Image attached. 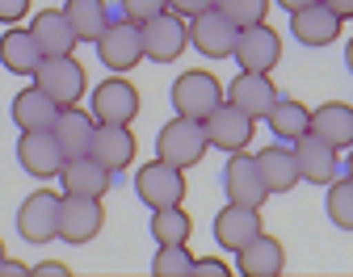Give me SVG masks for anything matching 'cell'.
Segmentation results:
<instances>
[{
    "mask_svg": "<svg viewBox=\"0 0 353 277\" xmlns=\"http://www.w3.org/2000/svg\"><path fill=\"white\" fill-rule=\"evenodd\" d=\"M206 152H210L206 130H202V122H194V118H181V114H176V118L164 122L160 134H156V156L168 160V164H176V168H194Z\"/></svg>",
    "mask_w": 353,
    "mask_h": 277,
    "instance_id": "obj_1",
    "label": "cell"
},
{
    "mask_svg": "<svg viewBox=\"0 0 353 277\" xmlns=\"http://www.w3.org/2000/svg\"><path fill=\"white\" fill-rule=\"evenodd\" d=\"M30 76H34V84L47 92L55 105H76L88 92V76H84V68L72 55H47V59H38V68Z\"/></svg>",
    "mask_w": 353,
    "mask_h": 277,
    "instance_id": "obj_2",
    "label": "cell"
},
{
    "mask_svg": "<svg viewBox=\"0 0 353 277\" xmlns=\"http://www.w3.org/2000/svg\"><path fill=\"white\" fill-rule=\"evenodd\" d=\"M93 46L110 72H130L135 63H143V34H139V21H130V17H118V21L110 17Z\"/></svg>",
    "mask_w": 353,
    "mask_h": 277,
    "instance_id": "obj_3",
    "label": "cell"
},
{
    "mask_svg": "<svg viewBox=\"0 0 353 277\" xmlns=\"http://www.w3.org/2000/svg\"><path fill=\"white\" fill-rule=\"evenodd\" d=\"M135 194L148 210H164V206H181L185 198V168H176L168 160H152L135 172Z\"/></svg>",
    "mask_w": 353,
    "mask_h": 277,
    "instance_id": "obj_4",
    "label": "cell"
},
{
    "mask_svg": "<svg viewBox=\"0 0 353 277\" xmlns=\"http://www.w3.org/2000/svg\"><path fill=\"white\" fill-rule=\"evenodd\" d=\"M139 34H143V59H152V63H172L190 46V21L176 17L172 9L139 21Z\"/></svg>",
    "mask_w": 353,
    "mask_h": 277,
    "instance_id": "obj_5",
    "label": "cell"
},
{
    "mask_svg": "<svg viewBox=\"0 0 353 277\" xmlns=\"http://www.w3.org/2000/svg\"><path fill=\"white\" fill-rule=\"evenodd\" d=\"M168 97H172V110L181 114V118L202 122L219 101H223V84H219L210 72H181V76L172 80Z\"/></svg>",
    "mask_w": 353,
    "mask_h": 277,
    "instance_id": "obj_6",
    "label": "cell"
},
{
    "mask_svg": "<svg viewBox=\"0 0 353 277\" xmlns=\"http://www.w3.org/2000/svg\"><path fill=\"white\" fill-rule=\"evenodd\" d=\"M202 130H206V143L219 147V152H228V156H232V152H244V147L252 143V134H256L252 118H248L244 110H236L228 97L202 118Z\"/></svg>",
    "mask_w": 353,
    "mask_h": 277,
    "instance_id": "obj_7",
    "label": "cell"
},
{
    "mask_svg": "<svg viewBox=\"0 0 353 277\" xmlns=\"http://www.w3.org/2000/svg\"><path fill=\"white\" fill-rule=\"evenodd\" d=\"M105 227V210L101 198H80V194H63L59 198V240L63 244H88L97 240V231Z\"/></svg>",
    "mask_w": 353,
    "mask_h": 277,
    "instance_id": "obj_8",
    "label": "cell"
},
{
    "mask_svg": "<svg viewBox=\"0 0 353 277\" xmlns=\"http://www.w3.org/2000/svg\"><path fill=\"white\" fill-rule=\"evenodd\" d=\"M17 236L26 244H51L59 240V194L38 189L17 210Z\"/></svg>",
    "mask_w": 353,
    "mask_h": 277,
    "instance_id": "obj_9",
    "label": "cell"
},
{
    "mask_svg": "<svg viewBox=\"0 0 353 277\" xmlns=\"http://www.w3.org/2000/svg\"><path fill=\"white\" fill-rule=\"evenodd\" d=\"M232 59L240 63V72H274L278 59H282V38H278L270 25H265V21L244 25V30L236 34V51H232Z\"/></svg>",
    "mask_w": 353,
    "mask_h": 277,
    "instance_id": "obj_10",
    "label": "cell"
},
{
    "mask_svg": "<svg viewBox=\"0 0 353 277\" xmlns=\"http://www.w3.org/2000/svg\"><path fill=\"white\" fill-rule=\"evenodd\" d=\"M17 164H21L30 176H38V181L59 176V168H63V147H59L55 130H51V126H47V130H21V138H17Z\"/></svg>",
    "mask_w": 353,
    "mask_h": 277,
    "instance_id": "obj_11",
    "label": "cell"
},
{
    "mask_svg": "<svg viewBox=\"0 0 353 277\" xmlns=\"http://www.w3.org/2000/svg\"><path fill=\"white\" fill-rule=\"evenodd\" d=\"M139 114V88L126 76H110L93 88V118L97 122H114V126H130Z\"/></svg>",
    "mask_w": 353,
    "mask_h": 277,
    "instance_id": "obj_12",
    "label": "cell"
},
{
    "mask_svg": "<svg viewBox=\"0 0 353 277\" xmlns=\"http://www.w3.org/2000/svg\"><path fill=\"white\" fill-rule=\"evenodd\" d=\"M236 34H240V25L232 17H223L219 9H206V13L190 17V42L206 59H228L236 51Z\"/></svg>",
    "mask_w": 353,
    "mask_h": 277,
    "instance_id": "obj_13",
    "label": "cell"
},
{
    "mask_svg": "<svg viewBox=\"0 0 353 277\" xmlns=\"http://www.w3.org/2000/svg\"><path fill=\"white\" fill-rule=\"evenodd\" d=\"M290 152H294V164H299V181H312V185H332L336 181V172H341L336 147L324 143V138H316L312 130L303 138H294Z\"/></svg>",
    "mask_w": 353,
    "mask_h": 277,
    "instance_id": "obj_14",
    "label": "cell"
},
{
    "mask_svg": "<svg viewBox=\"0 0 353 277\" xmlns=\"http://www.w3.org/2000/svg\"><path fill=\"white\" fill-rule=\"evenodd\" d=\"M223 97H228L236 110H244L252 122H261L265 114L274 110V101L282 97V92L274 88L270 72H240V76L228 84V92H223Z\"/></svg>",
    "mask_w": 353,
    "mask_h": 277,
    "instance_id": "obj_15",
    "label": "cell"
},
{
    "mask_svg": "<svg viewBox=\"0 0 353 277\" xmlns=\"http://www.w3.org/2000/svg\"><path fill=\"white\" fill-rule=\"evenodd\" d=\"M223 189H228V202H240V206H265L270 189H265V181L256 172V156L248 152H232L228 168H223Z\"/></svg>",
    "mask_w": 353,
    "mask_h": 277,
    "instance_id": "obj_16",
    "label": "cell"
},
{
    "mask_svg": "<svg viewBox=\"0 0 353 277\" xmlns=\"http://www.w3.org/2000/svg\"><path fill=\"white\" fill-rule=\"evenodd\" d=\"M88 156L101 160L110 172H126L135 164V134L130 126H114V122H97L93 143H88Z\"/></svg>",
    "mask_w": 353,
    "mask_h": 277,
    "instance_id": "obj_17",
    "label": "cell"
},
{
    "mask_svg": "<svg viewBox=\"0 0 353 277\" xmlns=\"http://www.w3.org/2000/svg\"><path fill=\"white\" fill-rule=\"evenodd\" d=\"M59 181H63V194H80V198H105V194H110V181H114V172H110L101 160H93V156H72V160H63V168H59Z\"/></svg>",
    "mask_w": 353,
    "mask_h": 277,
    "instance_id": "obj_18",
    "label": "cell"
},
{
    "mask_svg": "<svg viewBox=\"0 0 353 277\" xmlns=\"http://www.w3.org/2000/svg\"><path fill=\"white\" fill-rule=\"evenodd\" d=\"M252 236H261V210H256V206L228 202L223 210L214 214V240H219V248L240 252Z\"/></svg>",
    "mask_w": 353,
    "mask_h": 277,
    "instance_id": "obj_19",
    "label": "cell"
},
{
    "mask_svg": "<svg viewBox=\"0 0 353 277\" xmlns=\"http://www.w3.org/2000/svg\"><path fill=\"white\" fill-rule=\"evenodd\" d=\"M290 34H294V42H303V46H328V42H336V34H341V17L324 5V0H316V5L290 13Z\"/></svg>",
    "mask_w": 353,
    "mask_h": 277,
    "instance_id": "obj_20",
    "label": "cell"
},
{
    "mask_svg": "<svg viewBox=\"0 0 353 277\" xmlns=\"http://www.w3.org/2000/svg\"><path fill=\"white\" fill-rule=\"evenodd\" d=\"M59 147H63V160L72 156H88V143H93V130H97V118L80 110V105H59L55 122H51Z\"/></svg>",
    "mask_w": 353,
    "mask_h": 277,
    "instance_id": "obj_21",
    "label": "cell"
},
{
    "mask_svg": "<svg viewBox=\"0 0 353 277\" xmlns=\"http://www.w3.org/2000/svg\"><path fill=\"white\" fill-rule=\"evenodd\" d=\"M236 260H240V273L244 277H278L282 269H286V248H282V240H274V236H252L240 252H236Z\"/></svg>",
    "mask_w": 353,
    "mask_h": 277,
    "instance_id": "obj_22",
    "label": "cell"
},
{
    "mask_svg": "<svg viewBox=\"0 0 353 277\" xmlns=\"http://www.w3.org/2000/svg\"><path fill=\"white\" fill-rule=\"evenodd\" d=\"M30 34H34V42H38L42 59H47V55H72V51H76V34H72L63 9H42V13H34Z\"/></svg>",
    "mask_w": 353,
    "mask_h": 277,
    "instance_id": "obj_23",
    "label": "cell"
},
{
    "mask_svg": "<svg viewBox=\"0 0 353 277\" xmlns=\"http://www.w3.org/2000/svg\"><path fill=\"white\" fill-rule=\"evenodd\" d=\"M312 130L316 138H324V143H332L336 152L341 147H353V105L345 101H324L320 110H312Z\"/></svg>",
    "mask_w": 353,
    "mask_h": 277,
    "instance_id": "obj_24",
    "label": "cell"
},
{
    "mask_svg": "<svg viewBox=\"0 0 353 277\" xmlns=\"http://www.w3.org/2000/svg\"><path fill=\"white\" fill-rule=\"evenodd\" d=\"M256 172L265 181V189L270 194H290L299 185V164H294V152L274 143V147H261L256 152Z\"/></svg>",
    "mask_w": 353,
    "mask_h": 277,
    "instance_id": "obj_25",
    "label": "cell"
},
{
    "mask_svg": "<svg viewBox=\"0 0 353 277\" xmlns=\"http://www.w3.org/2000/svg\"><path fill=\"white\" fill-rule=\"evenodd\" d=\"M13 126H21V130H47L51 122H55V114H59V105L42 92L38 84H30V88H21L17 97H13Z\"/></svg>",
    "mask_w": 353,
    "mask_h": 277,
    "instance_id": "obj_26",
    "label": "cell"
},
{
    "mask_svg": "<svg viewBox=\"0 0 353 277\" xmlns=\"http://www.w3.org/2000/svg\"><path fill=\"white\" fill-rule=\"evenodd\" d=\"M38 59H42V51H38V42H34L30 30L13 25V30L0 34V63H5V72H13V76H30V72L38 68Z\"/></svg>",
    "mask_w": 353,
    "mask_h": 277,
    "instance_id": "obj_27",
    "label": "cell"
},
{
    "mask_svg": "<svg viewBox=\"0 0 353 277\" xmlns=\"http://www.w3.org/2000/svg\"><path fill=\"white\" fill-rule=\"evenodd\" d=\"M265 122H270V130L282 138V143H294V138H303L307 126H312V110L303 101H294V97H278L274 110L265 114Z\"/></svg>",
    "mask_w": 353,
    "mask_h": 277,
    "instance_id": "obj_28",
    "label": "cell"
},
{
    "mask_svg": "<svg viewBox=\"0 0 353 277\" xmlns=\"http://www.w3.org/2000/svg\"><path fill=\"white\" fill-rule=\"evenodd\" d=\"M63 17H68L76 42H97V34H101L105 21H110V9H105V0H68V5H63Z\"/></svg>",
    "mask_w": 353,
    "mask_h": 277,
    "instance_id": "obj_29",
    "label": "cell"
},
{
    "mask_svg": "<svg viewBox=\"0 0 353 277\" xmlns=\"http://www.w3.org/2000/svg\"><path fill=\"white\" fill-rule=\"evenodd\" d=\"M152 236H156V244H185L194 236V218L181 206L152 210Z\"/></svg>",
    "mask_w": 353,
    "mask_h": 277,
    "instance_id": "obj_30",
    "label": "cell"
},
{
    "mask_svg": "<svg viewBox=\"0 0 353 277\" xmlns=\"http://www.w3.org/2000/svg\"><path fill=\"white\" fill-rule=\"evenodd\" d=\"M152 277H194V256L185 252V244H156Z\"/></svg>",
    "mask_w": 353,
    "mask_h": 277,
    "instance_id": "obj_31",
    "label": "cell"
},
{
    "mask_svg": "<svg viewBox=\"0 0 353 277\" xmlns=\"http://www.w3.org/2000/svg\"><path fill=\"white\" fill-rule=\"evenodd\" d=\"M324 210H328V223H332V227H341V231H353V181H349V176L328 185Z\"/></svg>",
    "mask_w": 353,
    "mask_h": 277,
    "instance_id": "obj_32",
    "label": "cell"
},
{
    "mask_svg": "<svg viewBox=\"0 0 353 277\" xmlns=\"http://www.w3.org/2000/svg\"><path fill=\"white\" fill-rule=\"evenodd\" d=\"M214 9L223 13V17H232V21L244 30V25L265 21V13H270V0H214Z\"/></svg>",
    "mask_w": 353,
    "mask_h": 277,
    "instance_id": "obj_33",
    "label": "cell"
},
{
    "mask_svg": "<svg viewBox=\"0 0 353 277\" xmlns=\"http://www.w3.org/2000/svg\"><path fill=\"white\" fill-rule=\"evenodd\" d=\"M118 9L130 21H148V17H156V13L168 9V0H118Z\"/></svg>",
    "mask_w": 353,
    "mask_h": 277,
    "instance_id": "obj_34",
    "label": "cell"
},
{
    "mask_svg": "<svg viewBox=\"0 0 353 277\" xmlns=\"http://www.w3.org/2000/svg\"><path fill=\"white\" fill-rule=\"evenodd\" d=\"M168 9L176 13V17H198V13H206V9H214V0H168Z\"/></svg>",
    "mask_w": 353,
    "mask_h": 277,
    "instance_id": "obj_35",
    "label": "cell"
},
{
    "mask_svg": "<svg viewBox=\"0 0 353 277\" xmlns=\"http://www.w3.org/2000/svg\"><path fill=\"white\" fill-rule=\"evenodd\" d=\"M26 13H30V0H0V21L5 25H17Z\"/></svg>",
    "mask_w": 353,
    "mask_h": 277,
    "instance_id": "obj_36",
    "label": "cell"
},
{
    "mask_svg": "<svg viewBox=\"0 0 353 277\" xmlns=\"http://www.w3.org/2000/svg\"><path fill=\"white\" fill-rule=\"evenodd\" d=\"M194 277H228V265L210 256H194Z\"/></svg>",
    "mask_w": 353,
    "mask_h": 277,
    "instance_id": "obj_37",
    "label": "cell"
},
{
    "mask_svg": "<svg viewBox=\"0 0 353 277\" xmlns=\"http://www.w3.org/2000/svg\"><path fill=\"white\" fill-rule=\"evenodd\" d=\"M30 273H34V277H68V265H55V260H51V265H34Z\"/></svg>",
    "mask_w": 353,
    "mask_h": 277,
    "instance_id": "obj_38",
    "label": "cell"
},
{
    "mask_svg": "<svg viewBox=\"0 0 353 277\" xmlns=\"http://www.w3.org/2000/svg\"><path fill=\"white\" fill-rule=\"evenodd\" d=\"M324 5H328L341 21H349V17H353V0H324Z\"/></svg>",
    "mask_w": 353,
    "mask_h": 277,
    "instance_id": "obj_39",
    "label": "cell"
},
{
    "mask_svg": "<svg viewBox=\"0 0 353 277\" xmlns=\"http://www.w3.org/2000/svg\"><path fill=\"white\" fill-rule=\"evenodd\" d=\"M26 273H30V269H26V265H13L9 256L0 260V277H26Z\"/></svg>",
    "mask_w": 353,
    "mask_h": 277,
    "instance_id": "obj_40",
    "label": "cell"
},
{
    "mask_svg": "<svg viewBox=\"0 0 353 277\" xmlns=\"http://www.w3.org/2000/svg\"><path fill=\"white\" fill-rule=\"evenodd\" d=\"M278 5H282L286 13H294V9H307V5H316V0H278Z\"/></svg>",
    "mask_w": 353,
    "mask_h": 277,
    "instance_id": "obj_41",
    "label": "cell"
},
{
    "mask_svg": "<svg viewBox=\"0 0 353 277\" xmlns=\"http://www.w3.org/2000/svg\"><path fill=\"white\" fill-rule=\"evenodd\" d=\"M345 63H349V72H353V38H349V46H345Z\"/></svg>",
    "mask_w": 353,
    "mask_h": 277,
    "instance_id": "obj_42",
    "label": "cell"
},
{
    "mask_svg": "<svg viewBox=\"0 0 353 277\" xmlns=\"http://www.w3.org/2000/svg\"><path fill=\"white\" fill-rule=\"evenodd\" d=\"M345 172H349V181H353V152H349V160H345Z\"/></svg>",
    "mask_w": 353,
    "mask_h": 277,
    "instance_id": "obj_43",
    "label": "cell"
},
{
    "mask_svg": "<svg viewBox=\"0 0 353 277\" xmlns=\"http://www.w3.org/2000/svg\"><path fill=\"white\" fill-rule=\"evenodd\" d=\"M5 256H9V252H5V244H0V260H5Z\"/></svg>",
    "mask_w": 353,
    "mask_h": 277,
    "instance_id": "obj_44",
    "label": "cell"
}]
</instances>
